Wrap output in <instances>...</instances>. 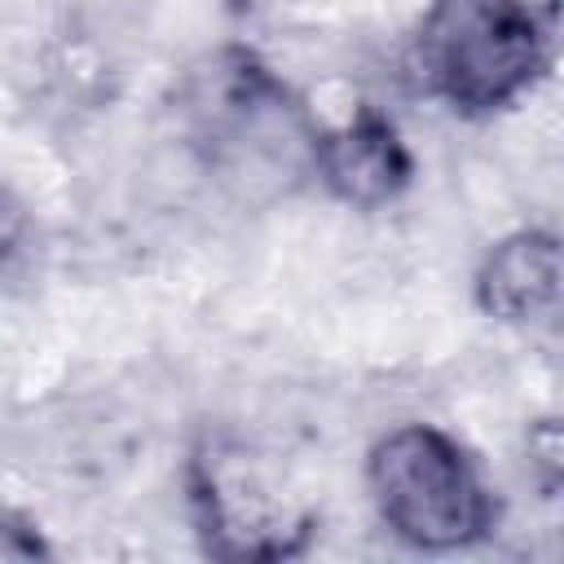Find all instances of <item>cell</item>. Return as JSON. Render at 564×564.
I'll use <instances>...</instances> for the list:
<instances>
[{"instance_id": "3", "label": "cell", "mask_w": 564, "mask_h": 564, "mask_svg": "<svg viewBox=\"0 0 564 564\" xmlns=\"http://www.w3.org/2000/svg\"><path fill=\"white\" fill-rule=\"evenodd\" d=\"M189 511L203 546L220 560H286L304 546L313 524L238 445H207L194 454Z\"/></svg>"}, {"instance_id": "2", "label": "cell", "mask_w": 564, "mask_h": 564, "mask_svg": "<svg viewBox=\"0 0 564 564\" xmlns=\"http://www.w3.org/2000/svg\"><path fill=\"white\" fill-rule=\"evenodd\" d=\"M551 66V26L529 0H427L414 70L432 101L463 119L520 106Z\"/></svg>"}, {"instance_id": "1", "label": "cell", "mask_w": 564, "mask_h": 564, "mask_svg": "<svg viewBox=\"0 0 564 564\" xmlns=\"http://www.w3.org/2000/svg\"><path fill=\"white\" fill-rule=\"evenodd\" d=\"M366 498L375 520L410 551L454 555L498 529V494L480 458L441 423H397L366 449Z\"/></svg>"}, {"instance_id": "6", "label": "cell", "mask_w": 564, "mask_h": 564, "mask_svg": "<svg viewBox=\"0 0 564 564\" xmlns=\"http://www.w3.org/2000/svg\"><path fill=\"white\" fill-rule=\"evenodd\" d=\"M26 238H31V212L18 198V189L0 181V273L26 251Z\"/></svg>"}, {"instance_id": "5", "label": "cell", "mask_w": 564, "mask_h": 564, "mask_svg": "<svg viewBox=\"0 0 564 564\" xmlns=\"http://www.w3.org/2000/svg\"><path fill=\"white\" fill-rule=\"evenodd\" d=\"M476 308L502 326H538L560 308V238L555 229H511L485 247L471 273Z\"/></svg>"}, {"instance_id": "4", "label": "cell", "mask_w": 564, "mask_h": 564, "mask_svg": "<svg viewBox=\"0 0 564 564\" xmlns=\"http://www.w3.org/2000/svg\"><path fill=\"white\" fill-rule=\"evenodd\" d=\"M308 176H317L330 198L357 212H379L410 189L414 154L401 128L379 106L361 101L339 119H313Z\"/></svg>"}, {"instance_id": "7", "label": "cell", "mask_w": 564, "mask_h": 564, "mask_svg": "<svg viewBox=\"0 0 564 564\" xmlns=\"http://www.w3.org/2000/svg\"><path fill=\"white\" fill-rule=\"evenodd\" d=\"M40 555H48L44 533L26 516L0 507V560H40Z\"/></svg>"}]
</instances>
